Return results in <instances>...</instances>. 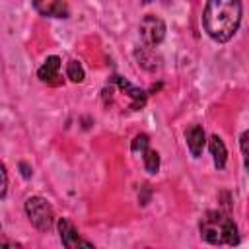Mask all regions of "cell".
Masks as SVG:
<instances>
[{
	"mask_svg": "<svg viewBox=\"0 0 249 249\" xmlns=\"http://www.w3.org/2000/svg\"><path fill=\"white\" fill-rule=\"evenodd\" d=\"M241 21V0H206L202 23L206 33L218 41H230Z\"/></svg>",
	"mask_w": 249,
	"mask_h": 249,
	"instance_id": "obj_1",
	"label": "cell"
},
{
	"mask_svg": "<svg viewBox=\"0 0 249 249\" xmlns=\"http://www.w3.org/2000/svg\"><path fill=\"white\" fill-rule=\"evenodd\" d=\"M200 235L204 241L212 243V245H235L239 243V233H237V226L233 224V220L220 212V210H208L202 218H200Z\"/></svg>",
	"mask_w": 249,
	"mask_h": 249,
	"instance_id": "obj_2",
	"label": "cell"
},
{
	"mask_svg": "<svg viewBox=\"0 0 249 249\" xmlns=\"http://www.w3.org/2000/svg\"><path fill=\"white\" fill-rule=\"evenodd\" d=\"M117 95L121 99H124V109H130V111L142 109L146 103V93L142 89L134 88L132 84H128L126 80H123L121 76H113L109 82V88L103 91L105 101L111 97H117Z\"/></svg>",
	"mask_w": 249,
	"mask_h": 249,
	"instance_id": "obj_3",
	"label": "cell"
},
{
	"mask_svg": "<svg viewBox=\"0 0 249 249\" xmlns=\"http://www.w3.org/2000/svg\"><path fill=\"white\" fill-rule=\"evenodd\" d=\"M25 214H27L29 222L41 231H49L54 224L53 206L41 196H31L25 200Z\"/></svg>",
	"mask_w": 249,
	"mask_h": 249,
	"instance_id": "obj_4",
	"label": "cell"
},
{
	"mask_svg": "<svg viewBox=\"0 0 249 249\" xmlns=\"http://www.w3.org/2000/svg\"><path fill=\"white\" fill-rule=\"evenodd\" d=\"M138 29H140V39L146 47H156L165 37V23L158 16H152V14L142 18Z\"/></svg>",
	"mask_w": 249,
	"mask_h": 249,
	"instance_id": "obj_5",
	"label": "cell"
},
{
	"mask_svg": "<svg viewBox=\"0 0 249 249\" xmlns=\"http://www.w3.org/2000/svg\"><path fill=\"white\" fill-rule=\"evenodd\" d=\"M58 233H60V241L64 247H78V245H84V247H91L89 241L82 239L78 235V231L74 230V226L66 220V218H60L58 220Z\"/></svg>",
	"mask_w": 249,
	"mask_h": 249,
	"instance_id": "obj_6",
	"label": "cell"
},
{
	"mask_svg": "<svg viewBox=\"0 0 249 249\" xmlns=\"http://www.w3.org/2000/svg\"><path fill=\"white\" fill-rule=\"evenodd\" d=\"M35 10L49 18H68V8L64 0H33Z\"/></svg>",
	"mask_w": 249,
	"mask_h": 249,
	"instance_id": "obj_7",
	"label": "cell"
},
{
	"mask_svg": "<svg viewBox=\"0 0 249 249\" xmlns=\"http://www.w3.org/2000/svg\"><path fill=\"white\" fill-rule=\"evenodd\" d=\"M58 70H60V58H58V56H49V58L43 62V66L39 68L37 74H39V80H41V82H47V84L56 86V84L62 82Z\"/></svg>",
	"mask_w": 249,
	"mask_h": 249,
	"instance_id": "obj_8",
	"label": "cell"
},
{
	"mask_svg": "<svg viewBox=\"0 0 249 249\" xmlns=\"http://www.w3.org/2000/svg\"><path fill=\"white\" fill-rule=\"evenodd\" d=\"M185 138H187V146H189L193 158H200V154H202V150H204V144H206L202 126H200V124L189 126L187 132H185Z\"/></svg>",
	"mask_w": 249,
	"mask_h": 249,
	"instance_id": "obj_9",
	"label": "cell"
},
{
	"mask_svg": "<svg viewBox=\"0 0 249 249\" xmlns=\"http://www.w3.org/2000/svg\"><path fill=\"white\" fill-rule=\"evenodd\" d=\"M210 154H212V160H214V165L218 169H222L226 165V158H228V152H226V146L222 142L220 136H212L210 138Z\"/></svg>",
	"mask_w": 249,
	"mask_h": 249,
	"instance_id": "obj_10",
	"label": "cell"
},
{
	"mask_svg": "<svg viewBox=\"0 0 249 249\" xmlns=\"http://www.w3.org/2000/svg\"><path fill=\"white\" fill-rule=\"evenodd\" d=\"M142 158H144V167H146L148 173H156V171L160 169V154H158L156 150L148 148V150L142 154Z\"/></svg>",
	"mask_w": 249,
	"mask_h": 249,
	"instance_id": "obj_11",
	"label": "cell"
},
{
	"mask_svg": "<svg viewBox=\"0 0 249 249\" xmlns=\"http://www.w3.org/2000/svg\"><path fill=\"white\" fill-rule=\"evenodd\" d=\"M66 76H68L72 82L80 84V82L84 80V68H82V64H80L78 60H70V62L66 64Z\"/></svg>",
	"mask_w": 249,
	"mask_h": 249,
	"instance_id": "obj_12",
	"label": "cell"
},
{
	"mask_svg": "<svg viewBox=\"0 0 249 249\" xmlns=\"http://www.w3.org/2000/svg\"><path fill=\"white\" fill-rule=\"evenodd\" d=\"M148 148H150L148 134H138V136H134V140H132V152H134V154H144Z\"/></svg>",
	"mask_w": 249,
	"mask_h": 249,
	"instance_id": "obj_13",
	"label": "cell"
},
{
	"mask_svg": "<svg viewBox=\"0 0 249 249\" xmlns=\"http://www.w3.org/2000/svg\"><path fill=\"white\" fill-rule=\"evenodd\" d=\"M241 152H243L245 167L249 169V130H245V132L241 134Z\"/></svg>",
	"mask_w": 249,
	"mask_h": 249,
	"instance_id": "obj_14",
	"label": "cell"
},
{
	"mask_svg": "<svg viewBox=\"0 0 249 249\" xmlns=\"http://www.w3.org/2000/svg\"><path fill=\"white\" fill-rule=\"evenodd\" d=\"M6 189H8V173L6 167L2 165V196H6Z\"/></svg>",
	"mask_w": 249,
	"mask_h": 249,
	"instance_id": "obj_15",
	"label": "cell"
}]
</instances>
